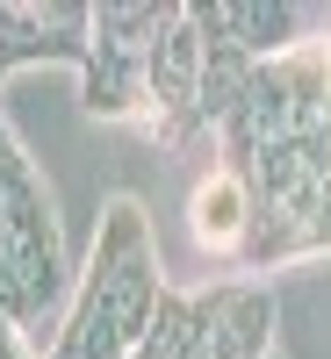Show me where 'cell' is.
<instances>
[{
    "instance_id": "obj_1",
    "label": "cell",
    "mask_w": 331,
    "mask_h": 359,
    "mask_svg": "<svg viewBox=\"0 0 331 359\" xmlns=\"http://www.w3.org/2000/svg\"><path fill=\"white\" fill-rule=\"evenodd\" d=\"M166 280H159V245L152 216L137 194H108L94 223V252L72 287V309L58 323V345L44 359H137L159 323Z\"/></svg>"
},
{
    "instance_id": "obj_7",
    "label": "cell",
    "mask_w": 331,
    "mask_h": 359,
    "mask_svg": "<svg viewBox=\"0 0 331 359\" xmlns=\"http://www.w3.org/2000/svg\"><path fill=\"white\" fill-rule=\"evenodd\" d=\"M252 72H259V65H252L238 43H209V36H202V130H223L231 115H238Z\"/></svg>"
},
{
    "instance_id": "obj_5",
    "label": "cell",
    "mask_w": 331,
    "mask_h": 359,
    "mask_svg": "<svg viewBox=\"0 0 331 359\" xmlns=\"http://www.w3.org/2000/svg\"><path fill=\"white\" fill-rule=\"evenodd\" d=\"M188 15L209 43H238L252 65L295 50V8H281V0H216V8H188Z\"/></svg>"
},
{
    "instance_id": "obj_4",
    "label": "cell",
    "mask_w": 331,
    "mask_h": 359,
    "mask_svg": "<svg viewBox=\"0 0 331 359\" xmlns=\"http://www.w3.org/2000/svg\"><path fill=\"white\" fill-rule=\"evenodd\" d=\"M94 8L79 0H0V79L15 65H86Z\"/></svg>"
},
{
    "instance_id": "obj_2",
    "label": "cell",
    "mask_w": 331,
    "mask_h": 359,
    "mask_svg": "<svg viewBox=\"0 0 331 359\" xmlns=\"http://www.w3.org/2000/svg\"><path fill=\"white\" fill-rule=\"evenodd\" d=\"M173 0H101L94 36H86L79 65V108L94 123H137L144 130V72H152V43L173 29Z\"/></svg>"
},
{
    "instance_id": "obj_3",
    "label": "cell",
    "mask_w": 331,
    "mask_h": 359,
    "mask_svg": "<svg viewBox=\"0 0 331 359\" xmlns=\"http://www.w3.org/2000/svg\"><path fill=\"white\" fill-rule=\"evenodd\" d=\"M202 130V29L180 8L173 29L152 43V72H144V137L152 144H188Z\"/></svg>"
},
{
    "instance_id": "obj_6",
    "label": "cell",
    "mask_w": 331,
    "mask_h": 359,
    "mask_svg": "<svg viewBox=\"0 0 331 359\" xmlns=\"http://www.w3.org/2000/svg\"><path fill=\"white\" fill-rule=\"evenodd\" d=\"M188 230H195V245L202 252H245V230H252V187L238 180L231 165H216L209 180H195V194H188Z\"/></svg>"
},
{
    "instance_id": "obj_8",
    "label": "cell",
    "mask_w": 331,
    "mask_h": 359,
    "mask_svg": "<svg viewBox=\"0 0 331 359\" xmlns=\"http://www.w3.org/2000/svg\"><path fill=\"white\" fill-rule=\"evenodd\" d=\"M202 352V302L195 294H173L166 287V302H159V323H152V338H144L137 359H195Z\"/></svg>"
}]
</instances>
